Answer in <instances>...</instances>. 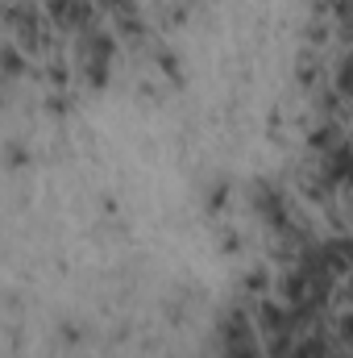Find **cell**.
Here are the masks:
<instances>
[{"label":"cell","mask_w":353,"mask_h":358,"mask_svg":"<svg viewBox=\"0 0 353 358\" xmlns=\"http://www.w3.org/2000/svg\"><path fill=\"white\" fill-rule=\"evenodd\" d=\"M75 42H80V46H75V67H80L84 84H88V88H104V84H108V71H112V55H117V34L96 21V25L84 29Z\"/></svg>","instance_id":"cell-1"},{"label":"cell","mask_w":353,"mask_h":358,"mask_svg":"<svg viewBox=\"0 0 353 358\" xmlns=\"http://www.w3.org/2000/svg\"><path fill=\"white\" fill-rule=\"evenodd\" d=\"M320 183L329 192L337 187H353V142H333L329 150H320Z\"/></svg>","instance_id":"cell-5"},{"label":"cell","mask_w":353,"mask_h":358,"mask_svg":"<svg viewBox=\"0 0 353 358\" xmlns=\"http://www.w3.org/2000/svg\"><path fill=\"white\" fill-rule=\"evenodd\" d=\"M287 358H333V346H329V338L320 329H303Z\"/></svg>","instance_id":"cell-6"},{"label":"cell","mask_w":353,"mask_h":358,"mask_svg":"<svg viewBox=\"0 0 353 358\" xmlns=\"http://www.w3.org/2000/svg\"><path fill=\"white\" fill-rule=\"evenodd\" d=\"M4 21H8V34L17 38V46L21 50H29V55H42L46 46H50V17L46 13H38L33 8V0L29 4H21V0H13L8 4V13H4Z\"/></svg>","instance_id":"cell-3"},{"label":"cell","mask_w":353,"mask_h":358,"mask_svg":"<svg viewBox=\"0 0 353 358\" xmlns=\"http://www.w3.org/2000/svg\"><path fill=\"white\" fill-rule=\"evenodd\" d=\"M17 76H21V55H17V42H8L4 46V80L17 84Z\"/></svg>","instance_id":"cell-7"},{"label":"cell","mask_w":353,"mask_h":358,"mask_svg":"<svg viewBox=\"0 0 353 358\" xmlns=\"http://www.w3.org/2000/svg\"><path fill=\"white\" fill-rule=\"evenodd\" d=\"M96 4H100V8H108L112 17H117V13H125V8H133V0H96Z\"/></svg>","instance_id":"cell-8"},{"label":"cell","mask_w":353,"mask_h":358,"mask_svg":"<svg viewBox=\"0 0 353 358\" xmlns=\"http://www.w3.org/2000/svg\"><path fill=\"white\" fill-rule=\"evenodd\" d=\"M216 342H220V355L225 358H262L258 321H250L246 308H225L220 329H216Z\"/></svg>","instance_id":"cell-2"},{"label":"cell","mask_w":353,"mask_h":358,"mask_svg":"<svg viewBox=\"0 0 353 358\" xmlns=\"http://www.w3.org/2000/svg\"><path fill=\"white\" fill-rule=\"evenodd\" d=\"M46 17L59 34L80 38L84 29L96 25V0H46Z\"/></svg>","instance_id":"cell-4"}]
</instances>
